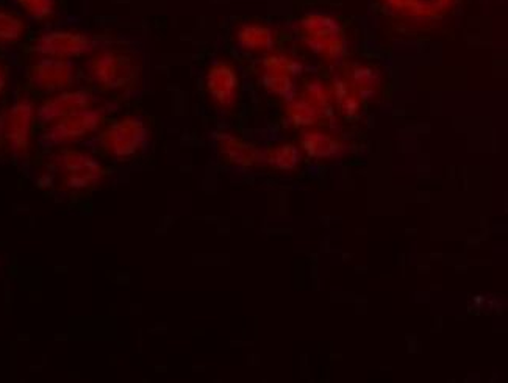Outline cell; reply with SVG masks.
<instances>
[{"label":"cell","mask_w":508,"mask_h":383,"mask_svg":"<svg viewBox=\"0 0 508 383\" xmlns=\"http://www.w3.org/2000/svg\"><path fill=\"white\" fill-rule=\"evenodd\" d=\"M52 168L69 193H84L101 182L103 169L96 158L80 150H61L52 158Z\"/></svg>","instance_id":"6da1fadb"},{"label":"cell","mask_w":508,"mask_h":383,"mask_svg":"<svg viewBox=\"0 0 508 383\" xmlns=\"http://www.w3.org/2000/svg\"><path fill=\"white\" fill-rule=\"evenodd\" d=\"M86 72L93 84L109 92H117L133 84L138 68L135 60L129 55L107 51L97 53L88 61Z\"/></svg>","instance_id":"7a4b0ae2"},{"label":"cell","mask_w":508,"mask_h":383,"mask_svg":"<svg viewBox=\"0 0 508 383\" xmlns=\"http://www.w3.org/2000/svg\"><path fill=\"white\" fill-rule=\"evenodd\" d=\"M102 111L91 108L61 117L59 121L47 125V129L41 135V144L45 148H52V146H63L80 141L96 131L102 124Z\"/></svg>","instance_id":"3957f363"},{"label":"cell","mask_w":508,"mask_h":383,"mask_svg":"<svg viewBox=\"0 0 508 383\" xmlns=\"http://www.w3.org/2000/svg\"><path fill=\"white\" fill-rule=\"evenodd\" d=\"M0 117L4 141H7L14 156H24L30 146L33 123L36 117L32 100L27 98L20 99Z\"/></svg>","instance_id":"277c9868"},{"label":"cell","mask_w":508,"mask_h":383,"mask_svg":"<svg viewBox=\"0 0 508 383\" xmlns=\"http://www.w3.org/2000/svg\"><path fill=\"white\" fill-rule=\"evenodd\" d=\"M103 149L117 158H127L135 156L138 150L148 141V129L136 117L117 119L103 132Z\"/></svg>","instance_id":"5b68a950"},{"label":"cell","mask_w":508,"mask_h":383,"mask_svg":"<svg viewBox=\"0 0 508 383\" xmlns=\"http://www.w3.org/2000/svg\"><path fill=\"white\" fill-rule=\"evenodd\" d=\"M94 49V41L84 33L55 30L41 35L35 44L33 52L43 59L69 60L82 57Z\"/></svg>","instance_id":"8992f818"},{"label":"cell","mask_w":508,"mask_h":383,"mask_svg":"<svg viewBox=\"0 0 508 383\" xmlns=\"http://www.w3.org/2000/svg\"><path fill=\"white\" fill-rule=\"evenodd\" d=\"M27 78L33 90L44 94H57L71 88L76 78V66L68 60L43 59L30 66Z\"/></svg>","instance_id":"52a82bcc"},{"label":"cell","mask_w":508,"mask_h":383,"mask_svg":"<svg viewBox=\"0 0 508 383\" xmlns=\"http://www.w3.org/2000/svg\"><path fill=\"white\" fill-rule=\"evenodd\" d=\"M93 94L85 90H74V92H57L55 96L44 100L36 110V119L41 125H51L61 117L69 116L78 111L90 108L93 104Z\"/></svg>","instance_id":"ba28073f"},{"label":"cell","mask_w":508,"mask_h":383,"mask_svg":"<svg viewBox=\"0 0 508 383\" xmlns=\"http://www.w3.org/2000/svg\"><path fill=\"white\" fill-rule=\"evenodd\" d=\"M206 90L218 104L232 105L238 92V77L232 66L216 63L206 76Z\"/></svg>","instance_id":"9c48e42d"},{"label":"cell","mask_w":508,"mask_h":383,"mask_svg":"<svg viewBox=\"0 0 508 383\" xmlns=\"http://www.w3.org/2000/svg\"><path fill=\"white\" fill-rule=\"evenodd\" d=\"M303 32L311 39V46H336L340 41V24L324 14H309L302 20Z\"/></svg>","instance_id":"30bf717a"},{"label":"cell","mask_w":508,"mask_h":383,"mask_svg":"<svg viewBox=\"0 0 508 383\" xmlns=\"http://www.w3.org/2000/svg\"><path fill=\"white\" fill-rule=\"evenodd\" d=\"M390 7L418 18H437L450 7L452 0H386Z\"/></svg>","instance_id":"8fae6325"},{"label":"cell","mask_w":508,"mask_h":383,"mask_svg":"<svg viewBox=\"0 0 508 383\" xmlns=\"http://www.w3.org/2000/svg\"><path fill=\"white\" fill-rule=\"evenodd\" d=\"M241 46L251 51H266L272 46V33L263 24H246L238 32Z\"/></svg>","instance_id":"7c38bea8"},{"label":"cell","mask_w":508,"mask_h":383,"mask_svg":"<svg viewBox=\"0 0 508 383\" xmlns=\"http://www.w3.org/2000/svg\"><path fill=\"white\" fill-rule=\"evenodd\" d=\"M26 24L20 16L0 8V44H14L24 36Z\"/></svg>","instance_id":"4fadbf2b"},{"label":"cell","mask_w":508,"mask_h":383,"mask_svg":"<svg viewBox=\"0 0 508 383\" xmlns=\"http://www.w3.org/2000/svg\"><path fill=\"white\" fill-rule=\"evenodd\" d=\"M16 4L35 20H49L55 13V0H16Z\"/></svg>","instance_id":"5bb4252c"},{"label":"cell","mask_w":508,"mask_h":383,"mask_svg":"<svg viewBox=\"0 0 508 383\" xmlns=\"http://www.w3.org/2000/svg\"><path fill=\"white\" fill-rule=\"evenodd\" d=\"M224 149L233 162L241 163V164H249L255 160V150H252L247 144L238 141L235 138H225Z\"/></svg>","instance_id":"9a60e30c"},{"label":"cell","mask_w":508,"mask_h":383,"mask_svg":"<svg viewBox=\"0 0 508 383\" xmlns=\"http://www.w3.org/2000/svg\"><path fill=\"white\" fill-rule=\"evenodd\" d=\"M294 154L296 152L293 148H280V149L270 152V162L277 166H288V163L293 162L291 156H294Z\"/></svg>","instance_id":"2e32d148"},{"label":"cell","mask_w":508,"mask_h":383,"mask_svg":"<svg viewBox=\"0 0 508 383\" xmlns=\"http://www.w3.org/2000/svg\"><path fill=\"white\" fill-rule=\"evenodd\" d=\"M8 84V71L7 68L4 65H0V96L4 94V92L7 90Z\"/></svg>","instance_id":"e0dca14e"},{"label":"cell","mask_w":508,"mask_h":383,"mask_svg":"<svg viewBox=\"0 0 508 383\" xmlns=\"http://www.w3.org/2000/svg\"><path fill=\"white\" fill-rule=\"evenodd\" d=\"M4 144V133H2V117H0V148Z\"/></svg>","instance_id":"ac0fdd59"}]
</instances>
